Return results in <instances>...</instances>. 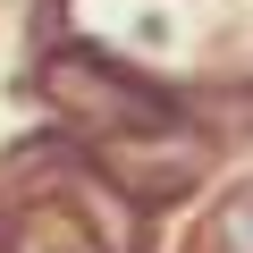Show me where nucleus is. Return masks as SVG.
<instances>
[{"label": "nucleus", "mask_w": 253, "mask_h": 253, "mask_svg": "<svg viewBox=\"0 0 253 253\" xmlns=\"http://www.w3.org/2000/svg\"><path fill=\"white\" fill-rule=\"evenodd\" d=\"M51 101L59 110H76V118H93V126H169L177 110L152 93V84H135V76H118L110 59H51Z\"/></svg>", "instance_id": "obj_1"}, {"label": "nucleus", "mask_w": 253, "mask_h": 253, "mask_svg": "<svg viewBox=\"0 0 253 253\" xmlns=\"http://www.w3.org/2000/svg\"><path fill=\"white\" fill-rule=\"evenodd\" d=\"M211 253H253V194L219 203V219H211Z\"/></svg>", "instance_id": "obj_3"}, {"label": "nucleus", "mask_w": 253, "mask_h": 253, "mask_svg": "<svg viewBox=\"0 0 253 253\" xmlns=\"http://www.w3.org/2000/svg\"><path fill=\"white\" fill-rule=\"evenodd\" d=\"M17 253H93V228L76 211H42V219L17 228Z\"/></svg>", "instance_id": "obj_2"}]
</instances>
